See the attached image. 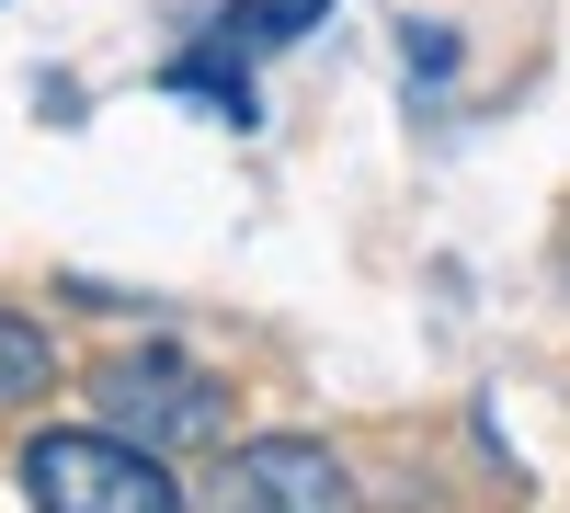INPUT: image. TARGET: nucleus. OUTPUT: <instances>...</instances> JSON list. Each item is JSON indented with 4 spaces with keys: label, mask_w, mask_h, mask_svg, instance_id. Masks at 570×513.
<instances>
[{
    "label": "nucleus",
    "mask_w": 570,
    "mask_h": 513,
    "mask_svg": "<svg viewBox=\"0 0 570 513\" xmlns=\"http://www.w3.org/2000/svg\"><path fill=\"white\" fill-rule=\"evenodd\" d=\"M91 411L126 434V445H149V456H183V445H217L228 423V388L206 377V365H183L171 343L149 354H115L104 377H91Z\"/></svg>",
    "instance_id": "obj_1"
},
{
    "label": "nucleus",
    "mask_w": 570,
    "mask_h": 513,
    "mask_svg": "<svg viewBox=\"0 0 570 513\" xmlns=\"http://www.w3.org/2000/svg\"><path fill=\"white\" fill-rule=\"evenodd\" d=\"M23 491H35V513H183L171 468L126 434H35Z\"/></svg>",
    "instance_id": "obj_2"
},
{
    "label": "nucleus",
    "mask_w": 570,
    "mask_h": 513,
    "mask_svg": "<svg viewBox=\"0 0 570 513\" xmlns=\"http://www.w3.org/2000/svg\"><path fill=\"white\" fill-rule=\"evenodd\" d=\"M206 513H354V480H343V456H331V445L263 434V445H228V456H217Z\"/></svg>",
    "instance_id": "obj_3"
},
{
    "label": "nucleus",
    "mask_w": 570,
    "mask_h": 513,
    "mask_svg": "<svg viewBox=\"0 0 570 513\" xmlns=\"http://www.w3.org/2000/svg\"><path fill=\"white\" fill-rule=\"evenodd\" d=\"M46 377H58V343H46L35 319H23V308H0V411L46 399Z\"/></svg>",
    "instance_id": "obj_4"
}]
</instances>
